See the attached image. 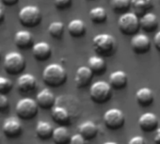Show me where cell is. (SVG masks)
Returning a JSON list of instances; mask_svg holds the SVG:
<instances>
[{
    "instance_id": "30bf717a",
    "label": "cell",
    "mask_w": 160,
    "mask_h": 144,
    "mask_svg": "<svg viewBox=\"0 0 160 144\" xmlns=\"http://www.w3.org/2000/svg\"><path fill=\"white\" fill-rule=\"evenodd\" d=\"M138 123L141 131L150 133L152 131H156L159 125V121L155 114L152 112H147L139 117Z\"/></svg>"
},
{
    "instance_id": "1f68e13d",
    "label": "cell",
    "mask_w": 160,
    "mask_h": 144,
    "mask_svg": "<svg viewBox=\"0 0 160 144\" xmlns=\"http://www.w3.org/2000/svg\"><path fill=\"white\" fill-rule=\"evenodd\" d=\"M70 144H88V140L84 138L80 134H75L72 136Z\"/></svg>"
},
{
    "instance_id": "ab89813d",
    "label": "cell",
    "mask_w": 160,
    "mask_h": 144,
    "mask_svg": "<svg viewBox=\"0 0 160 144\" xmlns=\"http://www.w3.org/2000/svg\"><path fill=\"white\" fill-rule=\"evenodd\" d=\"M0 58H1V51H0Z\"/></svg>"
},
{
    "instance_id": "8fae6325",
    "label": "cell",
    "mask_w": 160,
    "mask_h": 144,
    "mask_svg": "<svg viewBox=\"0 0 160 144\" xmlns=\"http://www.w3.org/2000/svg\"><path fill=\"white\" fill-rule=\"evenodd\" d=\"M131 47L136 54H145L150 50L151 41L145 34H136L131 40Z\"/></svg>"
},
{
    "instance_id": "4dcf8cb0",
    "label": "cell",
    "mask_w": 160,
    "mask_h": 144,
    "mask_svg": "<svg viewBox=\"0 0 160 144\" xmlns=\"http://www.w3.org/2000/svg\"><path fill=\"white\" fill-rule=\"evenodd\" d=\"M10 107L9 99L6 94L0 93V112H7Z\"/></svg>"
},
{
    "instance_id": "3957f363",
    "label": "cell",
    "mask_w": 160,
    "mask_h": 144,
    "mask_svg": "<svg viewBox=\"0 0 160 144\" xmlns=\"http://www.w3.org/2000/svg\"><path fill=\"white\" fill-rule=\"evenodd\" d=\"M118 27L122 34L134 36L140 27L139 17L134 12H125L120 16L118 20Z\"/></svg>"
},
{
    "instance_id": "60d3db41",
    "label": "cell",
    "mask_w": 160,
    "mask_h": 144,
    "mask_svg": "<svg viewBox=\"0 0 160 144\" xmlns=\"http://www.w3.org/2000/svg\"><path fill=\"white\" fill-rule=\"evenodd\" d=\"M159 1H160V0H159Z\"/></svg>"
},
{
    "instance_id": "9a60e30c",
    "label": "cell",
    "mask_w": 160,
    "mask_h": 144,
    "mask_svg": "<svg viewBox=\"0 0 160 144\" xmlns=\"http://www.w3.org/2000/svg\"><path fill=\"white\" fill-rule=\"evenodd\" d=\"M51 117L53 121L59 126H67L71 123V115L63 107L55 106L51 109Z\"/></svg>"
},
{
    "instance_id": "836d02e7",
    "label": "cell",
    "mask_w": 160,
    "mask_h": 144,
    "mask_svg": "<svg viewBox=\"0 0 160 144\" xmlns=\"http://www.w3.org/2000/svg\"><path fill=\"white\" fill-rule=\"evenodd\" d=\"M127 144H146V140L141 136H136V137H133L128 141Z\"/></svg>"
},
{
    "instance_id": "52a82bcc",
    "label": "cell",
    "mask_w": 160,
    "mask_h": 144,
    "mask_svg": "<svg viewBox=\"0 0 160 144\" xmlns=\"http://www.w3.org/2000/svg\"><path fill=\"white\" fill-rule=\"evenodd\" d=\"M16 114L19 119L22 120H32L38 114L39 106L36 100L31 98H23L18 101L16 105Z\"/></svg>"
},
{
    "instance_id": "7c38bea8",
    "label": "cell",
    "mask_w": 160,
    "mask_h": 144,
    "mask_svg": "<svg viewBox=\"0 0 160 144\" xmlns=\"http://www.w3.org/2000/svg\"><path fill=\"white\" fill-rule=\"evenodd\" d=\"M93 73L88 66L79 67L74 76V82L78 88H85L87 87L92 80Z\"/></svg>"
},
{
    "instance_id": "5bb4252c",
    "label": "cell",
    "mask_w": 160,
    "mask_h": 144,
    "mask_svg": "<svg viewBox=\"0 0 160 144\" xmlns=\"http://www.w3.org/2000/svg\"><path fill=\"white\" fill-rule=\"evenodd\" d=\"M17 87L21 92L29 93L37 88V79L31 74H24L18 77Z\"/></svg>"
},
{
    "instance_id": "ac0fdd59",
    "label": "cell",
    "mask_w": 160,
    "mask_h": 144,
    "mask_svg": "<svg viewBox=\"0 0 160 144\" xmlns=\"http://www.w3.org/2000/svg\"><path fill=\"white\" fill-rule=\"evenodd\" d=\"M153 100H154V93L151 89L147 87L140 88L136 92V101L140 107H150L153 103Z\"/></svg>"
},
{
    "instance_id": "5b68a950",
    "label": "cell",
    "mask_w": 160,
    "mask_h": 144,
    "mask_svg": "<svg viewBox=\"0 0 160 144\" xmlns=\"http://www.w3.org/2000/svg\"><path fill=\"white\" fill-rule=\"evenodd\" d=\"M20 23L26 27H34L42 21V12L36 6H26L18 14Z\"/></svg>"
},
{
    "instance_id": "f1b7e54d",
    "label": "cell",
    "mask_w": 160,
    "mask_h": 144,
    "mask_svg": "<svg viewBox=\"0 0 160 144\" xmlns=\"http://www.w3.org/2000/svg\"><path fill=\"white\" fill-rule=\"evenodd\" d=\"M111 7L116 12H125L131 7V0H111Z\"/></svg>"
},
{
    "instance_id": "ba28073f",
    "label": "cell",
    "mask_w": 160,
    "mask_h": 144,
    "mask_svg": "<svg viewBox=\"0 0 160 144\" xmlns=\"http://www.w3.org/2000/svg\"><path fill=\"white\" fill-rule=\"evenodd\" d=\"M103 120L107 128L110 130H118L124 125L125 116L121 109L110 108L104 114Z\"/></svg>"
},
{
    "instance_id": "d6a6232c",
    "label": "cell",
    "mask_w": 160,
    "mask_h": 144,
    "mask_svg": "<svg viewBox=\"0 0 160 144\" xmlns=\"http://www.w3.org/2000/svg\"><path fill=\"white\" fill-rule=\"evenodd\" d=\"M72 0H54L55 6L59 10H64L70 7Z\"/></svg>"
},
{
    "instance_id": "d6986e66",
    "label": "cell",
    "mask_w": 160,
    "mask_h": 144,
    "mask_svg": "<svg viewBox=\"0 0 160 144\" xmlns=\"http://www.w3.org/2000/svg\"><path fill=\"white\" fill-rule=\"evenodd\" d=\"M140 27L146 32H152L158 27V18L152 12H147L139 18Z\"/></svg>"
},
{
    "instance_id": "2e32d148",
    "label": "cell",
    "mask_w": 160,
    "mask_h": 144,
    "mask_svg": "<svg viewBox=\"0 0 160 144\" xmlns=\"http://www.w3.org/2000/svg\"><path fill=\"white\" fill-rule=\"evenodd\" d=\"M32 54L38 61H45L51 57V46L45 42H39L32 46Z\"/></svg>"
},
{
    "instance_id": "8d00e7d4",
    "label": "cell",
    "mask_w": 160,
    "mask_h": 144,
    "mask_svg": "<svg viewBox=\"0 0 160 144\" xmlns=\"http://www.w3.org/2000/svg\"><path fill=\"white\" fill-rule=\"evenodd\" d=\"M5 19V12H4V5L0 3V24H1Z\"/></svg>"
},
{
    "instance_id": "6da1fadb",
    "label": "cell",
    "mask_w": 160,
    "mask_h": 144,
    "mask_svg": "<svg viewBox=\"0 0 160 144\" xmlns=\"http://www.w3.org/2000/svg\"><path fill=\"white\" fill-rule=\"evenodd\" d=\"M42 79L45 85L51 88H58L63 85L67 79V73L64 67L58 63L47 65L42 72Z\"/></svg>"
},
{
    "instance_id": "603a6c76",
    "label": "cell",
    "mask_w": 160,
    "mask_h": 144,
    "mask_svg": "<svg viewBox=\"0 0 160 144\" xmlns=\"http://www.w3.org/2000/svg\"><path fill=\"white\" fill-rule=\"evenodd\" d=\"M86 24L81 19H73L68 24V31L71 36L74 38H79L86 33Z\"/></svg>"
},
{
    "instance_id": "d4e9b609",
    "label": "cell",
    "mask_w": 160,
    "mask_h": 144,
    "mask_svg": "<svg viewBox=\"0 0 160 144\" xmlns=\"http://www.w3.org/2000/svg\"><path fill=\"white\" fill-rule=\"evenodd\" d=\"M131 7L138 16L149 12L148 11L152 7V0H131Z\"/></svg>"
},
{
    "instance_id": "e0dca14e",
    "label": "cell",
    "mask_w": 160,
    "mask_h": 144,
    "mask_svg": "<svg viewBox=\"0 0 160 144\" xmlns=\"http://www.w3.org/2000/svg\"><path fill=\"white\" fill-rule=\"evenodd\" d=\"M109 85L114 90H123L128 83V77L123 71H115L109 76Z\"/></svg>"
},
{
    "instance_id": "277c9868",
    "label": "cell",
    "mask_w": 160,
    "mask_h": 144,
    "mask_svg": "<svg viewBox=\"0 0 160 144\" xmlns=\"http://www.w3.org/2000/svg\"><path fill=\"white\" fill-rule=\"evenodd\" d=\"M112 94V88L109 83L100 80L93 83L90 89L91 99L96 104H104L108 102Z\"/></svg>"
},
{
    "instance_id": "ffe728a7",
    "label": "cell",
    "mask_w": 160,
    "mask_h": 144,
    "mask_svg": "<svg viewBox=\"0 0 160 144\" xmlns=\"http://www.w3.org/2000/svg\"><path fill=\"white\" fill-rule=\"evenodd\" d=\"M78 131H79L78 134L81 135L84 138H86L87 140H92L97 136L98 127L93 122L87 121L79 125Z\"/></svg>"
},
{
    "instance_id": "7402d4cb",
    "label": "cell",
    "mask_w": 160,
    "mask_h": 144,
    "mask_svg": "<svg viewBox=\"0 0 160 144\" xmlns=\"http://www.w3.org/2000/svg\"><path fill=\"white\" fill-rule=\"evenodd\" d=\"M88 67L93 74L103 75L107 70V63L101 56H92L88 60Z\"/></svg>"
},
{
    "instance_id": "83f0119b",
    "label": "cell",
    "mask_w": 160,
    "mask_h": 144,
    "mask_svg": "<svg viewBox=\"0 0 160 144\" xmlns=\"http://www.w3.org/2000/svg\"><path fill=\"white\" fill-rule=\"evenodd\" d=\"M48 33L55 39H61L64 33V24L61 22H53L48 27Z\"/></svg>"
},
{
    "instance_id": "4316f807",
    "label": "cell",
    "mask_w": 160,
    "mask_h": 144,
    "mask_svg": "<svg viewBox=\"0 0 160 144\" xmlns=\"http://www.w3.org/2000/svg\"><path fill=\"white\" fill-rule=\"evenodd\" d=\"M89 16L94 24H102L108 19L107 12L102 7H96L90 11Z\"/></svg>"
},
{
    "instance_id": "f546056e",
    "label": "cell",
    "mask_w": 160,
    "mask_h": 144,
    "mask_svg": "<svg viewBox=\"0 0 160 144\" xmlns=\"http://www.w3.org/2000/svg\"><path fill=\"white\" fill-rule=\"evenodd\" d=\"M12 89V82L7 77H0V93L7 94L8 92H11Z\"/></svg>"
},
{
    "instance_id": "8992f818",
    "label": "cell",
    "mask_w": 160,
    "mask_h": 144,
    "mask_svg": "<svg viewBox=\"0 0 160 144\" xmlns=\"http://www.w3.org/2000/svg\"><path fill=\"white\" fill-rule=\"evenodd\" d=\"M25 57L18 52H11L6 55L4 60V69L9 75L16 76L25 70Z\"/></svg>"
},
{
    "instance_id": "44dd1931",
    "label": "cell",
    "mask_w": 160,
    "mask_h": 144,
    "mask_svg": "<svg viewBox=\"0 0 160 144\" xmlns=\"http://www.w3.org/2000/svg\"><path fill=\"white\" fill-rule=\"evenodd\" d=\"M14 42L16 46L20 49L29 48L33 44L32 34L27 30H20L14 36Z\"/></svg>"
},
{
    "instance_id": "484cf974",
    "label": "cell",
    "mask_w": 160,
    "mask_h": 144,
    "mask_svg": "<svg viewBox=\"0 0 160 144\" xmlns=\"http://www.w3.org/2000/svg\"><path fill=\"white\" fill-rule=\"evenodd\" d=\"M36 135L40 139H48L52 137L54 128L53 126L48 122L44 121H40L38 122L36 125Z\"/></svg>"
},
{
    "instance_id": "74e56055",
    "label": "cell",
    "mask_w": 160,
    "mask_h": 144,
    "mask_svg": "<svg viewBox=\"0 0 160 144\" xmlns=\"http://www.w3.org/2000/svg\"><path fill=\"white\" fill-rule=\"evenodd\" d=\"M154 143L155 144H160V127H158L155 131V135H154Z\"/></svg>"
},
{
    "instance_id": "7a4b0ae2",
    "label": "cell",
    "mask_w": 160,
    "mask_h": 144,
    "mask_svg": "<svg viewBox=\"0 0 160 144\" xmlns=\"http://www.w3.org/2000/svg\"><path fill=\"white\" fill-rule=\"evenodd\" d=\"M116 39L107 33L98 34L92 40L93 49L100 56H110L116 50Z\"/></svg>"
},
{
    "instance_id": "4fadbf2b",
    "label": "cell",
    "mask_w": 160,
    "mask_h": 144,
    "mask_svg": "<svg viewBox=\"0 0 160 144\" xmlns=\"http://www.w3.org/2000/svg\"><path fill=\"white\" fill-rule=\"evenodd\" d=\"M56 96L49 89H43L36 96V102L39 107L42 109H52L56 105Z\"/></svg>"
},
{
    "instance_id": "cb8c5ba5",
    "label": "cell",
    "mask_w": 160,
    "mask_h": 144,
    "mask_svg": "<svg viewBox=\"0 0 160 144\" xmlns=\"http://www.w3.org/2000/svg\"><path fill=\"white\" fill-rule=\"evenodd\" d=\"M71 135L66 126H58L54 129L52 138L56 144H70Z\"/></svg>"
},
{
    "instance_id": "e575fe53",
    "label": "cell",
    "mask_w": 160,
    "mask_h": 144,
    "mask_svg": "<svg viewBox=\"0 0 160 144\" xmlns=\"http://www.w3.org/2000/svg\"><path fill=\"white\" fill-rule=\"evenodd\" d=\"M153 43H154L155 48L158 51H160V30L158 32H156V34L154 35V37H153Z\"/></svg>"
},
{
    "instance_id": "d590c367",
    "label": "cell",
    "mask_w": 160,
    "mask_h": 144,
    "mask_svg": "<svg viewBox=\"0 0 160 144\" xmlns=\"http://www.w3.org/2000/svg\"><path fill=\"white\" fill-rule=\"evenodd\" d=\"M1 2L4 6H14L18 3V0H1Z\"/></svg>"
},
{
    "instance_id": "9c48e42d",
    "label": "cell",
    "mask_w": 160,
    "mask_h": 144,
    "mask_svg": "<svg viewBox=\"0 0 160 144\" xmlns=\"http://www.w3.org/2000/svg\"><path fill=\"white\" fill-rule=\"evenodd\" d=\"M22 123L17 117H10L5 120L2 125L4 135L10 138H14L22 134Z\"/></svg>"
},
{
    "instance_id": "f35d334b",
    "label": "cell",
    "mask_w": 160,
    "mask_h": 144,
    "mask_svg": "<svg viewBox=\"0 0 160 144\" xmlns=\"http://www.w3.org/2000/svg\"><path fill=\"white\" fill-rule=\"evenodd\" d=\"M104 144H118V143L117 142H114V141H108V142H106Z\"/></svg>"
}]
</instances>
